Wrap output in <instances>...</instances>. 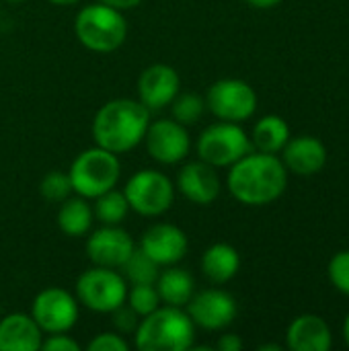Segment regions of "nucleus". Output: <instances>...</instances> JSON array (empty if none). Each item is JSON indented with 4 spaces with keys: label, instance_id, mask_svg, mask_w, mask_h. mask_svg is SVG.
Returning a JSON list of instances; mask_svg holds the SVG:
<instances>
[{
    "label": "nucleus",
    "instance_id": "1",
    "mask_svg": "<svg viewBox=\"0 0 349 351\" xmlns=\"http://www.w3.org/2000/svg\"><path fill=\"white\" fill-rule=\"evenodd\" d=\"M226 185L237 202L245 206H267L284 195L288 169L276 154L249 152L230 167Z\"/></svg>",
    "mask_w": 349,
    "mask_h": 351
},
{
    "label": "nucleus",
    "instance_id": "2",
    "mask_svg": "<svg viewBox=\"0 0 349 351\" xmlns=\"http://www.w3.org/2000/svg\"><path fill=\"white\" fill-rule=\"evenodd\" d=\"M150 125V111L134 99H111L93 117V140L97 146L125 154L144 142Z\"/></svg>",
    "mask_w": 349,
    "mask_h": 351
},
{
    "label": "nucleus",
    "instance_id": "3",
    "mask_svg": "<svg viewBox=\"0 0 349 351\" xmlns=\"http://www.w3.org/2000/svg\"><path fill=\"white\" fill-rule=\"evenodd\" d=\"M140 351H187L195 341V325L179 306H158L142 317L134 333Z\"/></svg>",
    "mask_w": 349,
    "mask_h": 351
},
{
    "label": "nucleus",
    "instance_id": "4",
    "mask_svg": "<svg viewBox=\"0 0 349 351\" xmlns=\"http://www.w3.org/2000/svg\"><path fill=\"white\" fill-rule=\"evenodd\" d=\"M74 33L86 49L109 53L123 45L128 37V23L121 10L95 2L78 10L74 19Z\"/></svg>",
    "mask_w": 349,
    "mask_h": 351
},
{
    "label": "nucleus",
    "instance_id": "5",
    "mask_svg": "<svg viewBox=\"0 0 349 351\" xmlns=\"http://www.w3.org/2000/svg\"><path fill=\"white\" fill-rule=\"evenodd\" d=\"M119 175H121V165L117 154L97 144L88 150H82L72 160L68 171L72 191L86 199H95L97 195L113 189L119 181Z\"/></svg>",
    "mask_w": 349,
    "mask_h": 351
},
{
    "label": "nucleus",
    "instance_id": "6",
    "mask_svg": "<svg viewBox=\"0 0 349 351\" xmlns=\"http://www.w3.org/2000/svg\"><path fill=\"white\" fill-rule=\"evenodd\" d=\"M195 150L200 160L216 169H222V167H232L237 160L253 152V144L247 132L239 123L218 121L202 132Z\"/></svg>",
    "mask_w": 349,
    "mask_h": 351
},
{
    "label": "nucleus",
    "instance_id": "7",
    "mask_svg": "<svg viewBox=\"0 0 349 351\" xmlns=\"http://www.w3.org/2000/svg\"><path fill=\"white\" fill-rule=\"evenodd\" d=\"M128 282L117 269L95 265L76 280V300L93 313H111L125 302Z\"/></svg>",
    "mask_w": 349,
    "mask_h": 351
},
{
    "label": "nucleus",
    "instance_id": "8",
    "mask_svg": "<svg viewBox=\"0 0 349 351\" xmlns=\"http://www.w3.org/2000/svg\"><path fill=\"white\" fill-rule=\"evenodd\" d=\"M125 199L130 204V210H134L140 216L156 218L171 210L175 202V185L173 181L152 169H142L136 175L130 177L125 183Z\"/></svg>",
    "mask_w": 349,
    "mask_h": 351
},
{
    "label": "nucleus",
    "instance_id": "9",
    "mask_svg": "<svg viewBox=\"0 0 349 351\" xmlns=\"http://www.w3.org/2000/svg\"><path fill=\"white\" fill-rule=\"evenodd\" d=\"M206 107L220 121L241 123L257 111V93L241 78H222L208 88Z\"/></svg>",
    "mask_w": 349,
    "mask_h": 351
},
{
    "label": "nucleus",
    "instance_id": "10",
    "mask_svg": "<svg viewBox=\"0 0 349 351\" xmlns=\"http://www.w3.org/2000/svg\"><path fill=\"white\" fill-rule=\"evenodd\" d=\"M78 300L68 290L51 286L41 290L31 304V317L47 335L68 333L78 321Z\"/></svg>",
    "mask_w": 349,
    "mask_h": 351
},
{
    "label": "nucleus",
    "instance_id": "11",
    "mask_svg": "<svg viewBox=\"0 0 349 351\" xmlns=\"http://www.w3.org/2000/svg\"><path fill=\"white\" fill-rule=\"evenodd\" d=\"M187 315L191 317L195 327L206 331H220L232 325L237 319V300L232 294L220 288H208L195 292L187 302Z\"/></svg>",
    "mask_w": 349,
    "mask_h": 351
},
{
    "label": "nucleus",
    "instance_id": "12",
    "mask_svg": "<svg viewBox=\"0 0 349 351\" xmlns=\"http://www.w3.org/2000/svg\"><path fill=\"white\" fill-rule=\"evenodd\" d=\"M148 154L160 165H177L187 158L191 150V138L183 123L175 119L152 121L144 136Z\"/></svg>",
    "mask_w": 349,
    "mask_h": 351
},
{
    "label": "nucleus",
    "instance_id": "13",
    "mask_svg": "<svg viewBox=\"0 0 349 351\" xmlns=\"http://www.w3.org/2000/svg\"><path fill=\"white\" fill-rule=\"evenodd\" d=\"M136 249L134 239L128 230L117 226L103 224L99 230H95L86 241V255L93 261V265L121 269V265L128 261L132 251Z\"/></svg>",
    "mask_w": 349,
    "mask_h": 351
},
{
    "label": "nucleus",
    "instance_id": "14",
    "mask_svg": "<svg viewBox=\"0 0 349 351\" xmlns=\"http://www.w3.org/2000/svg\"><path fill=\"white\" fill-rule=\"evenodd\" d=\"M181 90L179 72L169 64H152L138 78V101L148 111H160L173 103Z\"/></svg>",
    "mask_w": 349,
    "mask_h": 351
},
{
    "label": "nucleus",
    "instance_id": "15",
    "mask_svg": "<svg viewBox=\"0 0 349 351\" xmlns=\"http://www.w3.org/2000/svg\"><path fill=\"white\" fill-rule=\"evenodd\" d=\"M140 249L163 267V265L179 263L187 255L189 241L179 226L169 222H158L144 230L140 239Z\"/></svg>",
    "mask_w": 349,
    "mask_h": 351
},
{
    "label": "nucleus",
    "instance_id": "16",
    "mask_svg": "<svg viewBox=\"0 0 349 351\" xmlns=\"http://www.w3.org/2000/svg\"><path fill=\"white\" fill-rule=\"evenodd\" d=\"M175 187L191 204L210 206L218 199L222 185H220V177L216 173V167H212L204 160H195V162H187L181 167Z\"/></svg>",
    "mask_w": 349,
    "mask_h": 351
},
{
    "label": "nucleus",
    "instance_id": "17",
    "mask_svg": "<svg viewBox=\"0 0 349 351\" xmlns=\"http://www.w3.org/2000/svg\"><path fill=\"white\" fill-rule=\"evenodd\" d=\"M282 162L294 175H317L327 165V146L315 136L290 138L282 148Z\"/></svg>",
    "mask_w": 349,
    "mask_h": 351
},
{
    "label": "nucleus",
    "instance_id": "18",
    "mask_svg": "<svg viewBox=\"0 0 349 351\" xmlns=\"http://www.w3.org/2000/svg\"><path fill=\"white\" fill-rule=\"evenodd\" d=\"M43 331L31 315L10 313L0 319V351L41 350Z\"/></svg>",
    "mask_w": 349,
    "mask_h": 351
},
{
    "label": "nucleus",
    "instance_id": "19",
    "mask_svg": "<svg viewBox=\"0 0 349 351\" xmlns=\"http://www.w3.org/2000/svg\"><path fill=\"white\" fill-rule=\"evenodd\" d=\"M286 343L292 351H329L333 348V335L319 315H300L290 323Z\"/></svg>",
    "mask_w": 349,
    "mask_h": 351
},
{
    "label": "nucleus",
    "instance_id": "20",
    "mask_svg": "<svg viewBox=\"0 0 349 351\" xmlns=\"http://www.w3.org/2000/svg\"><path fill=\"white\" fill-rule=\"evenodd\" d=\"M239 269H241V255L228 243H214L202 255V271L216 286L230 282L239 274Z\"/></svg>",
    "mask_w": 349,
    "mask_h": 351
},
{
    "label": "nucleus",
    "instance_id": "21",
    "mask_svg": "<svg viewBox=\"0 0 349 351\" xmlns=\"http://www.w3.org/2000/svg\"><path fill=\"white\" fill-rule=\"evenodd\" d=\"M156 290L160 296V302L167 306H179L185 308L191 296L195 294V280L187 269L181 267H169L158 274Z\"/></svg>",
    "mask_w": 349,
    "mask_h": 351
},
{
    "label": "nucleus",
    "instance_id": "22",
    "mask_svg": "<svg viewBox=\"0 0 349 351\" xmlns=\"http://www.w3.org/2000/svg\"><path fill=\"white\" fill-rule=\"evenodd\" d=\"M290 140V125L280 115L261 117L251 134V144L257 152L278 154Z\"/></svg>",
    "mask_w": 349,
    "mask_h": 351
},
{
    "label": "nucleus",
    "instance_id": "23",
    "mask_svg": "<svg viewBox=\"0 0 349 351\" xmlns=\"http://www.w3.org/2000/svg\"><path fill=\"white\" fill-rule=\"evenodd\" d=\"M95 214L86 197H68L60 204L58 226L66 237H84L93 226Z\"/></svg>",
    "mask_w": 349,
    "mask_h": 351
},
{
    "label": "nucleus",
    "instance_id": "24",
    "mask_svg": "<svg viewBox=\"0 0 349 351\" xmlns=\"http://www.w3.org/2000/svg\"><path fill=\"white\" fill-rule=\"evenodd\" d=\"M93 214H95V220H99L101 224H109V226L121 224L130 214V204L125 199V193L117 191L113 187V189L97 195L95 206H93Z\"/></svg>",
    "mask_w": 349,
    "mask_h": 351
},
{
    "label": "nucleus",
    "instance_id": "25",
    "mask_svg": "<svg viewBox=\"0 0 349 351\" xmlns=\"http://www.w3.org/2000/svg\"><path fill=\"white\" fill-rule=\"evenodd\" d=\"M123 269V278L125 282L134 284H156L158 274H160V265L150 259L142 249H134L132 255L128 257V261L121 265Z\"/></svg>",
    "mask_w": 349,
    "mask_h": 351
},
{
    "label": "nucleus",
    "instance_id": "26",
    "mask_svg": "<svg viewBox=\"0 0 349 351\" xmlns=\"http://www.w3.org/2000/svg\"><path fill=\"white\" fill-rule=\"evenodd\" d=\"M206 111V99H202L195 93H179L173 103H171V113L173 119L187 125H195L200 121V117Z\"/></svg>",
    "mask_w": 349,
    "mask_h": 351
},
{
    "label": "nucleus",
    "instance_id": "27",
    "mask_svg": "<svg viewBox=\"0 0 349 351\" xmlns=\"http://www.w3.org/2000/svg\"><path fill=\"white\" fill-rule=\"evenodd\" d=\"M125 302L132 306V311L142 319L146 315H150L152 311H156L163 302L158 296V290L154 284H134L132 290H128Z\"/></svg>",
    "mask_w": 349,
    "mask_h": 351
},
{
    "label": "nucleus",
    "instance_id": "28",
    "mask_svg": "<svg viewBox=\"0 0 349 351\" xmlns=\"http://www.w3.org/2000/svg\"><path fill=\"white\" fill-rule=\"evenodd\" d=\"M39 193L47 204H62L72 193V183L68 173L64 171H49L39 183Z\"/></svg>",
    "mask_w": 349,
    "mask_h": 351
},
{
    "label": "nucleus",
    "instance_id": "29",
    "mask_svg": "<svg viewBox=\"0 0 349 351\" xmlns=\"http://www.w3.org/2000/svg\"><path fill=\"white\" fill-rule=\"evenodd\" d=\"M329 280L333 288L349 296V251H339L329 261Z\"/></svg>",
    "mask_w": 349,
    "mask_h": 351
},
{
    "label": "nucleus",
    "instance_id": "30",
    "mask_svg": "<svg viewBox=\"0 0 349 351\" xmlns=\"http://www.w3.org/2000/svg\"><path fill=\"white\" fill-rule=\"evenodd\" d=\"M109 315H111V325L115 327L117 333H121V335H132V333H136L138 323H140V317L132 311V306H130L128 302L119 304V306H117L115 311H111Z\"/></svg>",
    "mask_w": 349,
    "mask_h": 351
},
{
    "label": "nucleus",
    "instance_id": "31",
    "mask_svg": "<svg viewBox=\"0 0 349 351\" xmlns=\"http://www.w3.org/2000/svg\"><path fill=\"white\" fill-rule=\"evenodd\" d=\"M86 350L88 351H128L130 350V343L123 339V335L121 333H113V331H109V333H101V335H95L93 339H91V343L86 346Z\"/></svg>",
    "mask_w": 349,
    "mask_h": 351
},
{
    "label": "nucleus",
    "instance_id": "32",
    "mask_svg": "<svg viewBox=\"0 0 349 351\" xmlns=\"http://www.w3.org/2000/svg\"><path fill=\"white\" fill-rule=\"evenodd\" d=\"M45 337V335H43ZM43 351H80V346L66 333H51L41 341Z\"/></svg>",
    "mask_w": 349,
    "mask_h": 351
},
{
    "label": "nucleus",
    "instance_id": "33",
    "mask_svg": "<svg viewBox=\"0 0 349 351\" xmlns=\"http://www.w3.org/2000/svg\"><path fill=\"white\" fill-rule=\"evenodd\" d=\"M216 348L220 351H241L243 350V339L234 333H226L218 339Z\"/></svg>",
    "mask_w": 349,
    "mask_h": 351
},
{
    "label": "nucleus",
    "instance_id": "34",
    "mask_svg": "<svg viewBox=\"0 0 349 351\" xmlns=\"http://www.w3.org/2000/svg\"><path fill=\"white\" fill-rule=\"evenodd\" d=\"M99 2H103V4H107V6H113V8H117V10H130V8H136L138 4H142L144 0H99Z\"/></svg>",
    "mask_w": 349,
    "mask_h": 351
},
{
    "label": "nucleus",
    "instance_id": "35",
    "mask_svg": "<svg viewBox=\"0 0 349 351\" xmlns=\"http://www.w3.org/2000/svg\"><path fill=\"white\" fill-rule=\"evenodd\" d=\"M249 6H253V8H259V10H267V8H274V6H278L282 0H245Z\"/></svg>",
    "mask_w": 349,
    "mask_h": 351
},
{
    "label": "nucleus",
    "instance_id": "36",
    "mask_svg": "<svg viewBox=\"0 0 349 351\" xmlns=\"http://www.w3.org/2000/svg\"><path fill=\"white\" fill-rule=\"evenodd\" d=\"M49 2L56 6H72V4H78L80 0H49Z\"/></svg>",
    "mask_w": 349,
    "mask_h": 351
},
{
    "label": "nucleus",
    "instance_id": "37",
    "mask_svg": "<svg viewBox=\"0 0 349 351\" xmlns=\"http://www.w3.org/2000/svg\"><path fill=\"white\" fill-rule=\"evenodd\" d=\"M344 337H346V343L349 346V313L348 317H346V321H344Z\"/></svg>",
    "mask_w": 349,
    "mask_h": 351
},
{
    "label": "nucleus",
    "instance_id": "38",
    "mask_svg": "<svg viewBox=\"0 0 349 351\" xmlns=\"http://www.w3.org/2000/svg\"><path fill=\"white\" fill-rule=\"evenodd\" d=\"M259 350L261 351H282V346H272V343H267V346H261Z\"/></svg>",
    "mask_w": 349,
    "mask_h": 351
},
{
    "label": "nucleus",
    "instance_id": "39",
    "mask_svg": "<svg viewBox=\"0 0 349 351\" xmlns=\"http://www.w3.org/2000/svg\"><path fill=\"white\" fill-rule=\"evenodd\" d=\"M8 2H23V0H8Z\"/></svg>",
    "mask_w": 349,
    "mask_h": 351
}]
</instances>
